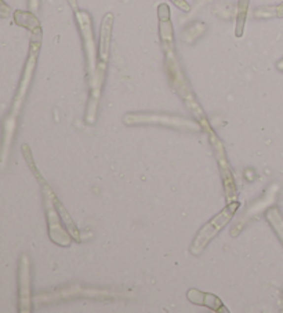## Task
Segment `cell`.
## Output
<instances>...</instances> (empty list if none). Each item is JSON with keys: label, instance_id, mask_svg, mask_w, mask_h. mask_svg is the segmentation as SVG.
Segmentation results:
<instances>
[{"label": "cell", "instance_id": "1", "mask_svg": "<svg viewBox=\"0 0 283 313\" xmlns=\"http://www.w3.org/2000/svg\"><path fill=\"white\" fill-rule=\"evenodd\" d=\"M239 206H241L239 202H229L224 210L220 211L214 218H212L206 225H203V228L198 232V235L195 236L192 245H191V252L193 255H199L200 252L206 248V245L222 231V228L227 226L228 222L234 218Z\"/></svg>", "mask_w": 283, "mask_h": 313}, {"label": "cell", "instance_id": "2", "mask_svg": "<svg viewBox=\"0 0 283 313\" xmlns=\"http://www.w3.org/2000/svg\"><path fill=\"white\" fill-rule=\"evenodd\" d=\"M43 193H44V205H46V214H47L48 222V236L51 239V242H54L55 244L61 245V247H68L72 242L71 233L64 229V226L60 222V212L57 210L54 203V192L47 185L46 181L41 182Z\"/></svg>", "mask_w": 283, "mask_h": 313}, {"label": "cell", "instance_id": "3", "mask_svg": "<svg viewBox=\"0 0 283 313\" xmlns=\"http://www.w3.org/2000/svg\"><path fill=\"white\" fill-rule=\"evenodd\" d=\"M123 122L127 126L134 124H162L173 129L182 130V131H200L202 126L199 123L188 120L184 117H176L169 115H153V113H130L124 116Z\"/></svg>", "mask_w": 283, "mask_h": 313}, {"label": "cell", "instance_id": "4", "mask_svg": "<svg viewBox=\"0 0 283 313\" xmlns=\"http://www.w3.org/2000/svg\"><path fill=\"white\" fill-rule=\"evenodd\" d=\"M18 297H20V312L32 311V297H31V264L27 255H22L20 259L18 269Z\"/></svg>", "mask_w": 283, "mask_h": 313}, {"label": "cell", "instance_id": "5", "mask_svg": "<svg viewBox=\"0 0 283 313\" xmlns=\"http://www.w3.org/2000/svg\"><path fill=\"white\" fill-rule=\"evenodd\" d=\"M209 134L212 136V143H213V149L215 150V155H217V159H218V164H220L221 169V177H222V181H224V185H225V191H227L228 195H235V182L234 178H232V171L229 169V164H228L227 157H225V153H224V148H222V143L220 142V139L217 138V136L214 134L212 130H209Z\"/></svg>", "mask_w": 283, "mask_h": 313}, {"label": "cell", "instance_id": "6", "mask_svg": "<svg viewBox=\"0 0 283 313\" xmlns=\"http://www.w3.org/2000/svg\"><path fill=\"white\" fill-rule=\"evenodd\" d=\"M186 297H188L189 302H192L195 305L209 308L213 312H229L224 305V302L215 294L203 293V291H199L196 288H191V290H188Z\"/></svg>", "mask_w": 283, "mask_h": 313}, {"label": "cell", "instance_id": "7", "mask_svg": "<svg viewBox=\"0 0 283 313\" xmlns=\"http://www.w3.org/2000/svg\"><path fill=\"white\" fill-rule=\"evenodd\" d=\"M77 20H79V25H80V29H82L83 37L86 40V50H87V57H89V64H90V70L93 72L94 69V60H96V55H94V43H93V34H91V24H90V17L86 13H79L77 15Z\"/></svg>", "mask_w": 283, "mask_h": 313}, {"label": "cell", "instance_id": "8", "mask_svg": "<svg viewBox=\"0 0 283 313\" xmlns=\"http://www.w3.org/2000/svg\"><path fill=\"white\" fill-rule=\"evenodd\" d=\"M36 51H37V50L32 51L31 58H29V61H28L27 69H25V75H24V77H22V82H21L18 94H17V98H15V101H14L13 115H17V113H18V110H20L21 106H22V103H24V98H25V94H27V89H28V86H29V82H31V77H32V75H34L35 62H36V54H37Z\"/></svg>", "mask_w": 283, "mask_h": 313}, {"label": "cell", "instance_id": "9", "mask_svg": "<svg viewBox=\"0 0 283 313\" xmlns=\"http://www.w3.org/2000/svg\"><path fill=\"white\" fill-rule=\"evenodd\" d=\"M110 28H112V15L108 14L104 18L103 28H101V36H100V55L103 58L104 64L108 61V54H109Z\"/></svg>", "mask_w": 283, "mask_h": 313}, {"label": "cell", "instance_id": "10", "mask_svg": "<svg viewBox=\"0 0 283 313\" xmlns=\"http://www.w3.org/2000/svg\"><path fill=\"white\" fill-rule=\"evenodd\" d=\"M15 115L8 117L4 123V133H3V142H1V163L6 164L8 152L11 149V142H13V134L15 129Z\"/></svg>", "mask_w": 283, "mask_h": 313}, {"label": "cell", "instance_id": "11", "mask_svg": "<svg viewBox=\"0 0 283 313\" xmlns=\"http://www.w3.org/2000/svg\"><path fill=\"white\" fill-rule=\"evenodd\" d=\"M54 203H55V207H57V210H58V212H60V217H61L62 222L65 224L67 229H68V232L71 233V236L79 242V240H80V233H79V231H77L75 222L72 221V218H71V215H69V212L64 209L62 203L58 200V198H57L55 195H54Z\"/></svg>", "mask_w": 283, "mask_h": 313}, {"label": "cell", "instance_id": "12", "mask_svg": "<svg viewBox=\"0 0 283 313\" xmlns=\"http://www.w3.org/2000/svg\"><path fill=\"white\" fill-rule=\"evenodd\" d=\"M275 191H278V186H272L268 191L265 198H262L261 200H258L255 205L251 206L250 210L248 211V214H246V219H250V217H253V215H257L260 211H262L265 209V206L271 205V203L274 202V198H275Z\"/></svg>", "mask_w": 283, "mask_h": 313}, {"label": "cell", "instance_id": "13", "mask_svg": "<svg viewBox=\"0 0 283 313\" xmlns=\"http://www.w3.org/2000/svg\"><path fill=\"white\" fill-rule=\"evenodd\" d=\"M267 218H268L269 224L275 228V232L279 235V238L283 243V217L281 215L279 210L276 207H272L271 210L267 212Z\"/></svg>", "mask_w": 283, "mask_h": 313}]
</instances>
